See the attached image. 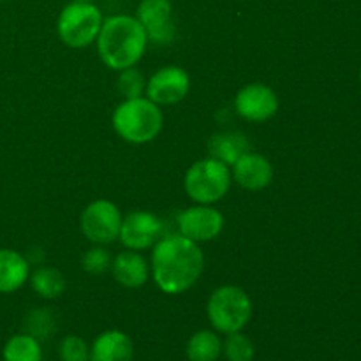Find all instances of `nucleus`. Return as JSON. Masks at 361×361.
<instances>
[{
	"mask_svg": "<svg viewBox=\"0 0 361 361\" xmlns=\"http://www.w3.org/2000/svg\"><path fill=\"white\" fill-rule=\"evenodd\" d=\"M236 183L247 190H263L274 180V166L264 155L247 152L233 164Z\"/></svg>",
	"mask_w": 361,
	"mask_h": 361,
	"instance_id": "ddd939ff",
	"label": "nucleus"
},
{
	"mask_svg": "<svg viewBox=\"0 0 361 361\" xmlns=\"http://www.w3.org/2000/svg\"><path fill=\"white\" fill-rule=\"evenodd\" d=\"M189 90L190 78L187 71L178 66H166L147 80L145 95L157 106H171L183 101Z\"/></svg>",
	"mask_w": 361,
	"mask_h": 361,
	"instance_id": "1a4fd4ad",
	"label": "nucleus"
},
{
	"mask_svg": "<svg viewBox=\"0 0 361 361\" xmlns=\"http://www.w3.org/2000/svg\"><path fill=\"white\" fill-rule=\"evenodd\" d=\"M222 353L228 361H252L256 356V348L247 335L235 331L228 334V338L222 344Z\"/></svg>",
	"mask_w": 361,
	"mask_h": 361,
	"instance_id": "412c9836",
	"label": "nucleus"
},
{
	"mask_svg": "<svg viewBox=\"0 0 361 361\" xmlns=\"http://www.w3.org/2000/svg\"><path fill=\"white\" fill-rule=\"evenodd\" d=\"M97 51L106 67L123 71L134 67L147 49L148 37L137 18L116 14L102 20L97 35Z\"/></svg>",
	"mask_w": 361,
	"mask_h": 361,
	"instance_id": "f03ea898",
	"label": "nucleus"
},
{
	"mask_svg": "<svg viewBox=\"0 0 361 361\" xmlns=\"http://www.w3.org/2000/svg\"><path fill=\"white\" fill-rule=\"evenodd\" d=\"M231 169L214 157L197 161L185 173V192L197 204H214L228 194L231 187Z\"/></svg>",
	"mask_w": 361,
	"mask_h": 361,
	"instance_id": "39448f33",
	"label": "nucleus"
},
{
	"mask_svg": "<svg viewBox=\"0 0 361 361\" xmlns=\"http://www.w3.org/2000/svg\"><path fill=\"white\" fill-rule=\"evenodd\" d=\"M164 115L148 97L126 99L113 111L116 134L134 145H143L161 134Z\"/></svg>",
	"mask_w": 361,
	"mask_h": 361,
	"instance_id": "7ed1b4c3",
	"label": "nucleus"
},
{
	"mask_svg": "<svg viewBox=\"0 0 361 361\" xmlns=\"http://www.w3.org/2000/svg\"><path fill=\"white\" fill-rule=\"evenodd\" d=\"M76 2H92V0H76Z\"/></svg>",
	"mask_w": 361,
	"mask_h": 361,
	"instance_id": "a878e982",
	"label": "nucleus"
},
{
	"mask_svg": "<svg viewBox=\"0 0 361 361\" xmlns=\"http://www.w3.org/2000/svg\"><path fill=\"white\" fill-rule=\"evenodd\" d=\"M235 108L249 122H267L277 113L279 97L274 88L263 83H250L236 94Z\"/></svg>",
	"mask_w": 361,
	"mask_h": 361,
	"instance_id": "f8f14e48",
	"label": "nucleus"
},
{
	"mask_svg": "<svg viewBox=\"0 0 361 361\" xmlns=\"http://www.w3.org/2000/svg\"><path fill=\"white\" fill-rule=\"evenodd\" d=\"M164 231V221L152 212H130L122 219L118 240L129 250H145L154 247Z\"/></svg>",
	"mask_w": 361,
	"mask_h": 361,
	"instance_id": "6e6552de",
	"label": "nucleus"
},
{
	"mask_svg": "<svg viewBox=\"0 0 361 361\" xmlns=\"http://www.w3.org/2000/svg\"><path fill=\"white\" fill-rule=\"evenodd\" d=\"M180 235L192 242H210L221 235L224 228V215L210 204H196L185 208L176 219Z\"/></svg>",
	"mask_w": 361,
	"mask_h": 361,
	"instance_id": "9d476101",
	"label": "nucleus"
},
{
	"mask_svg": "<svg viewBox=\"0 0 361 361\" xmlns=\"http://www.w3.org/2000/svg\"><path fill=\"white\" fill-rule=\"evenodd\" d=\"M2 356L4 361H42V349L32 335H14L4 345Z\"/></svg>",
	"mask_w": 361,
	"mask_h": 361,
	"instance_id": "6ab92c4d",
	"label": "nucleus"
},
{
	"mask_svg": "<svg viewBox=\"0 0 361 361\" xmlns=\"http://www.w3.org/2000/svg\"><path fill=\"white\" fill-rule=\"evenodd\" d=\"M210 154L217 161L233 166L242 155L250 152V143L242 133H221L215 134L210 141Z\"/></svg>",
	"mask_w": 361,
	"mask_h": 361,
	"instance_id": "f3484780",
	"label": "nucleus"
},
{
	"mask_svg": "<svg viewBox=\"0 0 361 361\" xmlns=\"http://www.w3.org/2000/svg\"><path fill=\"white\" fill-rule=\"evenodd\" d=\"M32 288L39 296L46 300H55L66 291V277L56 268L42 267L32 275Z\"/></svg>",
	"mask_w": 361,
	"mask_h": 361,
	"instance_id": "aec40b11",
	"label": "nucleus"
},
{
	"mask_svg": "<svg viewBox=\"0 0 361 361\" xmlns=\"http://www.w3.org/2000/svg\"><path fill=\"white\" fill-rule=\"evenodd\" d=\"M102 27V14L92 2L73 0L62 9L56 23L59 37L69 48H87L97 39Z\"/></svg>",
	"mask_w": 361,
	"mask_h": 361,
	"instance_id": "423d86ee",
	"label": "nucleus"
},
{
	"mask_svg": "<svg viewBox=\"0 0 361 361\" xmlns=\"http://www.w3.org/2000/svg\"><path fill=\"white\" fill-rule=\"evenodd\" d=\"M59 355L62 361H90V349L83 338L69 335L60 342Z\"/></svg>",
	"mask_w": 361,
	"mask_h": 361,
	"instance_id": "5701e85b",
	"label": "nucleus"
},
{
	"mask_svg": "<svg viewBox=\"0 0 361 361\" xmlns=\"http://www.w3.org/2000/svg\"><path fill=\"white\" fill-rule=\"evenodd\" d=\"M210 324L221 334L242 331L252 317V300L236 286H222L212 293L207 305Z\"/></svg>",
	"mask_w": 361,
	"mask_h": 361,
	"instance_id": "20e7f679",
	"label": "nucleus"
},
{
	"mask_svg": "<svg viewBox=\"0 0 361 361\" xmlns=\"http://www.w3.org/2000/svg\"><path fill=\"white\" fill-rule=\"evenodd\" d=\"M204 256L196 242L182 235L162 236L152 252V275L166 295L189 291L203 274Z\"/></svg>",
	"mask_w": 361,
	"mask_h": 361,
	"instance_id": "f257e3e1",
	"label": "nucleus"
},
{
	"mask_svg": "<svg viewBox=\"0 0 361 361\" xmlns=\"http://www.w3.org/2000/svg\"><path fill=\"white\" fill-rule=\"evenodd\" d=\"M145 90H147V80H145V76L136 69V67H127V69L120 71L118 92L123 97H143Z\"/></svg>",
	"mask_w": 361,
	"mask_h": 361,
	"instance_id": "4be33fe9",
	"label": "nucleus"
},
{
	"mask_svg": "<svg viewBox=\"0 0 361 361\" xmlns=\"http://www.w3.org/2000/svg\"><path fill=\"white\" fill-rule=\"evenodd\" d=\"M136 18L143 25L148 41L155 44L173 42L176 28L173 23V6L169 0H141Z\"/></svg>",
	"mask_w": 361,
	"mask_h": 361,
	"instance_id": "9b49d317",
	"label": "nucleus"
},
{
	"mask_svg": "<svg viewBox=\"0 0 361 361\" xmlns=\"http://www.w3.org/2000/svg\"><path fill=\"white\" fill-rule=\"evenodd\" d=\"M27 328L28 335L39 338H46L53 330H55V321H53V316L49 310L41 309L30 312V316L27 317Z\"/></svg>",
	"mask_w": 361,
	"mask_h": 361,
	"instance_id": "b1692460",
	"label": "nucleus"
},
{
	"mask_svg": "<svg viewBox=\"0 0 361 361\" xmlns=\"http://www.w3.org/2000/svg\"><path fill=\"white\" fill-rule=\"evenodd\" d=\"M111 271L115 281L120 286L129 289H136L147 284L148 275H150V268H148L147 261L136 250L120 252L111 263Z\"/></svg>",
	"mask_w": 361,
	"mask_h": 361,
	"instance_id": "2eb2a0df",
	"label": "nucleus"
},
{
	"mask_svg": "<svg viewBox=\"0 0 361 361\" xmlns=\"http://www.w3.org/2000/svg\"><path fill=\"white\" fill-rule=\"evenodd\" d=\"M134 344L127 334L108 330L99 335L90 348V361H133Z\"/></svg>",
	"mask_w": 361,
	"mask_h": 361,
	"instance_id": "4468645a",
	"label": "nucleus"
},
{
	"mask_svg": "<svg viewBox=\"0 0 361 361\" xmlns=\"http://www.w3.org/2000/svg\"><path fill=\"white\" fill-rule=\"evenodd\" d=\"M28 261L20 252L0 249V293H14L27 282Z\"/></svg>",
	"mask_w": 361,
	"mask_h": 361,
	"instance_id": "dca6fc26",
	"label": "nucleus"
},
{
	"mask_svg": "<svg viewBox=\"0 0 361 361\" xmlns=\"http://www.w3.org/2000/svg\"><path fill=\"white\" fill-rule=\"evenodd\" d=\"M111 263V256H109V252L104 247H94V249L87 250L83 256V261H81L83 270L92 275L104 274L106 270H109Z\"/></svg>",
	"mask_w": 361,
	"mask_h": 361,
	"instance_id": "393cba45",
	"label": "nucleus"
},
{
	"mask_svg": "<svg viewBox=\"0 0 361 361\" xmlns=\"http://www.w3.org/2000/svg\"><path fill=\"white\" fill-rule=\"evenodd\" d=\"M360 80H361V73H360Z\"/></svg>",
	"mask_w": 361,
	"mask_h": 361,
	"instance_id": "bb28decb",
	"label": "nucleus"
},
{
	"mask_svg": "<svg viewBox=\"0 0 361 361\" xmlns=\"http://www.w3.org/2000/svg\"><path fill=\"white\" fill-rule=\"evenodd\" d=\"M80 228L92 243L106 245L118 238L120 228H122V214L111 201L97 200L83 210Z\"/></svg>",
	"mask_w": 361,
	"mask_h": 361,
	"instance_id": "0eeeda50",
	"label": "nucleus"
},
{
	"mask_svg": "<svg viewBox=\"0 0 361 361\" xmlns=\"http://www.w3.org/2000/svg\"><path fill=\"white\" fill-rule=\"evenodd\" d=\"M185 353L189 361H217L222 355V341L214 331L201 330L189 338Z\"/></svg>",
	"mask_w": 361,
	"mask_h": 361,
	"instance_id": "a211bd4d",
	"label": "nucleus"
}]
</instances>
